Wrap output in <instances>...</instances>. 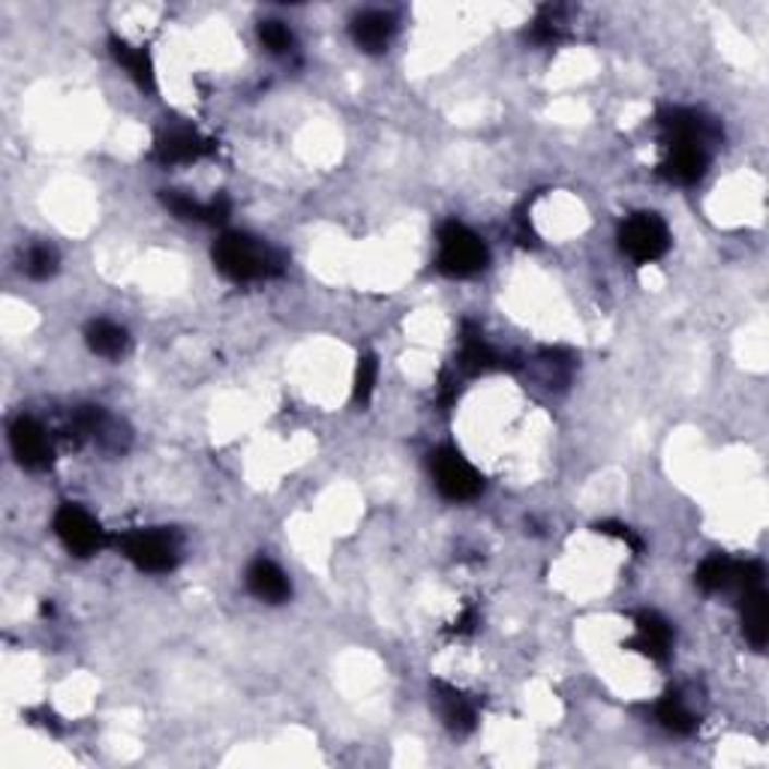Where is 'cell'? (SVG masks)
<instances>
[{
	"instance_id": "6",
	"label": "cell",
	"mask_w": 769,
	"mask_h": 769,
	"mask_svg": "<svg viewBox=\"0 0 769 769\" xmlns=\"http://www.w3.org/2000/svg\"><path fill=\"white\" fill-rule=\"evenodd\" d=\"M54 533L63 541V547L75 553V557H90L106 545V529L100 526L97 517H90L85 509L78 505H63L54 514Z\"/></svg>"
},
{
	"instance_id": "19",
	"label": "cell",
	"mask_w": 769,
	"mask_h": 769,
	"mask_svg": "<svg viewBox=\"0 0 769 769\" xmlns=\"http://www.w3.org/2000/svg\"><path fill=\"white\" fill-rule=\"evenodd\" d=\"M85 340L87 349L102 355V358H121L126 352V346H130V337H126L124 328L109 322V319H97V322L87 325Z\"/></svg>"
},
{
	"instance_id": "23",
	"label": "cell",
	"mask_w": 769,
	"mask_h": 769,
	"mask_svg": "<svg viewBox=\"0 0 769 769\" xmlns=\"http://www.w3.org/2000/svg\"><path fill=\"white\" fill-rule=\"evenodd\" d=\"M376 376H379V361H376V355H361L358 370H355V400H358V403H367V400L373 398Z\"/></svg>"
},
{
	"instance_id": "14",
	"label": "cell",
	"mask_w": 769,
	"mask_h": 769,
	"mask_svg": "<svg viewBox=\"0 0 769 769\" xmlns=\"http://www.w3.org/2000/svg\"><path fill=\"white\" fill-rule=\"evenodd\" d=\"M352 39L361 51L367 54H379L391 46L394 39V19L388 13H361L355 22H352Z\"/></svg>"
},
{
	"instance_id": "12",
	"label": "cell",
	"mask_w": 769,
	"mask_h": 769,
	"mask_svg": "<svg viewBox=\"0 0 769 769\" xmlns=\"http://www.w3.org/2000/svg\"><path fill=\"white\" fill-rule=\"evenodd\" d=\"M740 610H743V634L748 644L755 649H764L769 637V601L767 593H764V584L760 586H748L740 593Z\"/></svg>"
},
{
	"instance_id": "7",
	"label": "cell",
	"mask_w": 769,
	"mask_h": 769,
	"mask_svg": "<svg viewBox=\"0 0 769 769\" xmlns=\"http://www.w3.org/2000/svg\"><path fill=\"white\" fill-rule=\"evenodd\" d=\"M10 445H13L15 460H19L25 469L39 472L51 466L54 451H51L49 436L42 430V424H37L34 418H19V422L10 427Z\"/></svg>"
},
{
	"instance_id": "26",
	"label": "cell",
	"mask_w": 769,
	"mask_h": 769,
	"mask_svg": "<svg viewBox=\"0 0 769 769\" xmlns=\"http://www.w3.org/2000/svg\"><path fill=\"white\" fill-rule=\"evenodd\" d=\"M475 620H478V617H475V610L466 608V613H463V617H460V620L454 622V632H457V634H469L472 628H475Z\"/></svg>"
},
{
	"instance_id": "2",
	"label": "cell",
	"mask_w": 769,
	"mask_h": 769,
	"mask_svg": "<svg viewBox=\"0 0 769 769\" xmlns=\"http://www.w3.org/2000/svg\"><path fill=\"white\" fill-rule=\"evenodd\" d=\"M490 261L487 244L481 237L472 232L469 225L457 223V220H448L439 225V259L436 268L445 273V277H475L481 273Z\"/></svg>"
},
{
	"instance_id": "18",
	"label": "cell",
	"mask_w": 769,
	"mask_h": 769,
	"mask_svg": "<svg viewBox=\"0 0 769 769\" xmlns=\"http://www.w3.org/2000/svg\"><path fill=\"white\" fill-rule=\"evenodd\" d=\"M112 46V54L114 61L124 66L126 73H130V78L136 82L142 90H154L157 87V75H154V61H150V54L145 49H136V46H130L126 39H112L109 42Z\"/></svg>"
},
{
	"instance_id": "13",
	"label": "cell",
	"mask_w": 769,
	"mask_h": 769,
	"mask_svg": "<svg viewBox=\"0 0 769 769\" xmlns=\"http://www.w3.org/2000/svg\"><path fill=\"white\" fill-rule=\"evenodd\" d=\"M247 589L268 605H283L292 596V586L285 581L280 565H273L271 559H256L247 569Z\"/></svg>"
},
{
	"instance_id": "21",
	"label": "cell",
	"mask_w": 769,
	"mask_h": 769,
	"mask_svg": "<svg viewBox=\"0 0 769 769\" xmlns=\"http://www.w3.org/2000/svg\"><path fill=\"white\" fill-rule=\"evenodd\" d=\"M656 716L673 733H692L697 728V719L692 716V709L685 707L676 695L661 697V704L656 707Z\"/></svg>"
},
{
	"instance_id": "11",
	"label": "cell",
	"mask_w": 769,
	"mask_h": 769,
	"mask_svg": "<svg viewBox=\"0 0 769 769\" xmlns=\"http://www.w3.org/2000/svg\"><path fill=\"white\" fill-rule=\"evenodd\" d=\"M661 133H664V145H680V142L707 145L709 138L716 136V126L709 124L704 114L673 109V112L661 114Z\"/></svg>"
},
{
	"instance_id": "17",
	"label": "cell",
	"mask_w": 769,
	"mask_h": 769,
	"mask_svg": "<svg viewBox=\"0 0 769 769\" xmlns=\"http://www.w3.org/2000/svg\"><path fill=\"white\" fill-rule=\"evenodd\" d=\"M436 704H439L448 731L469 733L475 728V704L463 692L445 683H436Z\"/></svg>"
},
{
	"instance_id": "5",
	"label": "cell",
	"mask_w": 769,
	"mask_h": 769,
	"mask_svg": "<svg viewBox=\"0 0 769 769\" xmlns=\"http://www.w3.org/2000/svg\"><path fill=\"white\" fill-rule=\"evenodd\" d=\"M620 247L628 259L640 261V265L661 259L670 247L668 225L658 213H632L620 229Z\"/></svg>"
},
{
	"instance_id": "22",
	"label": "cell",
	"mask_w": 769,
	"mask_h": 769,
	"mask_svg": "<svg viewBox=\"0 0 769 769\" xmlns=\"http://www.w3.org/2000/svg\"><path fill=\"white\" fill-rule=\"evenodd\" d=\"M58 265H61V259H58V253H54V247H49V244H37V247L27 249L25 256V273L30 277V280H49V277H54L58 273Z\"/></svg>"
},
{
	"instance_id": "10",
	"label": "cell",
	"mask_w": 769,
	"mask_h": 769,
	"mask_svg": "<svg viewBox=\"0 0 769 769\" xmlns=\"http://www.w3.org/2000/svg\"><path fill=\"white\" fill-rule=\"evenodd\" d=\"M162 205L181 217V220H196V223H225L229 213H232V202L225 196H217L211 202H196L193 196L186 193H178V190H162Z\"/></svg>"
},
{
	"instance_id": "25",
	"label": "cell",
	"mask_w": 769,
	"mask_h": 769,
	"mask_svg": "<svg viewBox=\"0 0 769 769\" xmlns=\"http://www.w3.org/2000/svg\"><path fill=\"white\" fill-rule=\"evenodd\" d=\"M596 529L605 535H617V538H622L625 545H632L634 550H640V547H644L640 545V538H637V535H634L628 526H622V523H598Z\"/></svg>"
},
{
	"instance_id": "16",
	"label": "cell",
	"mask_w": 769,
	"mask_h": 769,
	"mask_svg": "<svg viewBox=\"0 0 769 769\" xmlns=\"http://www.w3.org/2000/svg\"><path fill=\"white\" fill-rule=\"evenodd\" d=\"M634 646L644 652V656L656 658V661H668L670 646H673V628L668 620H661L652 610H644L637 617V640Z\"/></svg>"
},
{
	"instance_id": "15",
	"label": "cell",
	"mask_w": 769,
	"mask_h": 769,
	"mask_svg": "<svg viewBox=\"0 0 769 769\" xmlns=\"http://www.w3.org/2000/svg\"><path fill=\"white\" fill-rule=\"evenodd\" d=\"M457 367L469 376H478V373H490L505 367V361L499 355L497 349L487 343L481 331H472V325H466L463 331V346H460L457 355Z\"/></svg>"
},
{
	"instance_id": "1",
	"label": "cell",
	"mask_w": 769,
	"mask_h": 769,
	"mask_svg": "<svg viewBox=\"0 0 769 769\" xmlns=\"http://www.w3.org/2000/svg\"><path fill=\"white\" fill-rule=\"evenodd\" d=\"M213 265L235 283H253V280L280 277L285 271V256L247 232H225L213 244Z\"/></svg>"
},
{
	"instance_id": "9",
	"label": "cell",
	"mask_w": 769,
	"mask_h": 769,
	"mask_svg": "<svg viewBox=\"0 0 769 769\" xmlns=\"http://www.w3.org/2000/svg\"><path fill=\"white\" fill-rule=\"evenodd\" d=\"M709 154L707 145H695V142H680V145H668V160L661 166V172L673 184H697L707 174Z\"/></svg>"
},
{
	"instance_id": "8",
	"label": "cell",
	"mask_w": 769,
	"mask_h": 769,
	"mask_svg": "<svg viewBox=\"0 0 769 769\" xmlns=\"http://www.w3.org/2000/svg\"><path fill=\"white\" fill-rule=\"evenodd\" d=\"M213 142L202 138L196 130L190 126H172V130H162L154 145V157L162 166H174V162H193L202 160L205 154H211Z\"/></svg>"
},
{
	"instance_id": "24",
	"label": "cell",
	"mask_w": 769,
	"mask_h": 769,
	"mask_svg": "<svg viewBox=\"0 0 769 769\" xmlns=\"http://www.w3.org/2000/svg\"><path fill=\"white\" fill-rule=\"evenodd\" d=\"M261 46L273 54H283L285 49H292V30L283 22H261L259 25Z\"/></svg>"
},
{
	"instance_id": "4",
	"label": "cell",
	"mask_w": 769,
	"mask_h": 769,
	"mask_svg": "<svg viewBox=\"0 0 769 769\" xmlns=\"http://www.w3.org/2000/svg\"><path fill=\"white\" fill-rule=\"evenodd\" d=\"M430 469H434L436 490L451 502H466L485 490V478L457 448H436L430 454Z\"/></svg>"
},
{
	"instance_id": "20",
	"label": "cell",
	"mask_w": 769,
	"mask_h": 769,
	"mask_svg": "<svg viewBox=\"0 0 769 769\" xmlns=\"http://www.w3.org/2000/svg\"><path fill=\"white\" fill-rule=\"evenodd\" d=\"M733 571H736V562L728 557H721V553H716V557H709L700 562L695 581L704 593H721V589H731L733 586Z\"/></svg>"
},
{
	"instance_id": "3",
	"label": "cell",
	"mask_w": 769,
	"mask_h": 769,
	"mask_svg": "<svg viewBox=\"0 0 769 769\" xmlns=\"http://www.w3.org/2000/svg\"><path fill=\"white\" fill-rule=\"evenodd\" d=\"M121 553H124L136 569L162 574L172 571L181 559V538L172 529H136L121 538Z\"/></svg>"
}]
</instances>
